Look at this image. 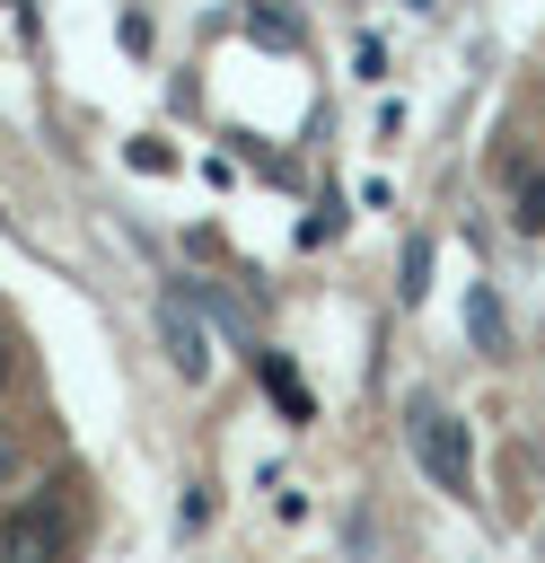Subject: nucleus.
<instances>
[{
    "mask_svg": "<svg viewBox=\"0 0 545 563\" xmlns=\"http://www.w3.org/2000/svg\"><path fill=\"white\" fill-rule=\"evenodd\" d=\"M404 440H413V457H422V475L440 484V493H475V440H466V422L440 405V396H413L404 405Z\"/></svg>",
    "mask_w": 545,
    "mask_h": 563,
    "instance_id": "nucleus-1",
    "label": "nucleus"
},
{
    "mask_svg": "<svg viewBox=\"0 0 545 563\" xmlns=\"http://www.w3.org/2000/svg\"><path fill=\"white\" fill-rule=\"evenodd\" d=\"M70 545V501L62 493H26L0 510V563H62Z\"/></svg>",
    "mask_w": 545,
    "mask_h": 563,
    "instance_id": "nucleus-2",
    "label": "nucleus"
},
{
    "mask_svg": "<svg viewBox=\"0 0 545 563\" xmlns=\"http://www.w3.org/2000/svg\"><path fill=\"white\" fill-rule=\"evenodd\" d=\"M158 334H167V361H176L185 378H211V325H202V317H193L176 290L158 299Z\"/></svg>",
    "mask_w": 545,
    "mask_h": 563,
    "instance_id": "nucleus-3",
    "label": "nucleus"
},
{
    "mask_svg": "<svg viewBox=\"0 0 545 563\" xmlns=\"http://www.w3.org/2000/svg\"><path fill=\"white\" fill-rule=\"evenodd\" d=\"M510 229L545 238V167L536 158H510Z\"/></svg>",
    "mask_w": 545,
    "mask_h": 563,
    "instance_id": "nucleus-4",
    "label": "nucleus"
},
{
    "mask_svg": "<svg viewBox=\"0 0 545 563\" xmlns=\"http://www.w3.org/2000/svg\"><path fill=\"white\" fill-rule=\"evenodd\" d=\"M466 334H475V352H492V361L510 352V325H501V299H492L483 282L466 290Z\"/></svg>",
    "mask_w": 545,
    "mask_h": 563,
    "instance_id": "nucleus-5",
    "label": "nucleus"
},
{
    "mask_svg": "<svg viewBox=\"0 0 545 563\" xmlns=\"http://www.w3.org/2000/svg\"><path fill=\"white\" fill-rule=\"evenodd\" d=\"M255 369H264V387H272V405H281L290 422H308V413H316V405H308V387H299V369H290L281 352H255Z\"/></svg>",
    "mask_w": 545,
    "mask_h": 563,
    "instance_id": "nucleus-6",
    "label": "nucleus"
},
{
    "mask_svg": "<svg viewBox=\"0 0 545 563\" xmlns=\"http://www.w3.org/2000/svg\"><path fill=\"white\" fill-rule=\"evenodd\" d=\"M246 35H255V44H281V53H290V44H299V18H281V9H246Z\"/></svg>",
    "mask_w": 545,
    "mask_h": 563,
    "instance_id": "nucleus-7",
    "label": "nucleus"
},
{
    "mask_svg": "<svg viewBox=\"0 0 545 563\" xmlns=\"http://www.w3.org/2000/svg\"><path fill=\"white\" fill-rule=\"evenodd\" d=\"M18 475H26V440H18V431H9V422H0V493H9V484H18Z\"/></svg>",
    "mask_w": 545,
    "mask_h": 563,
    "instance_id": "nucleus-8",
    "label": "nucleus"
},
{
    "mask_svg": "<svg viewBox=\"0 0 545 563\" xmlns=\"http://www.w3.org/2000/svg\"><path fill=\"white\" fill-rule=\"evenodd\" d=\"M422 273H431V238L404 246V299H422Z\"/></svg>",
    "mask_w": 545,
    "mask_h": 563,
    "instance_id": "nucleus-9",
    "label": "nucleus"
},
{
    "mask_svg": "<svg viewBox=\"0 0 545 563\" xmlns=\"http://www.w3.org/2000/svg\"><path fill=\"white\" fill-rule=\"evenodd\" d=\"M9 369H18V361H9V343H0V387H9Z\"/></svg>",
    "mask_w": 545,
    "mask_h": 563,
    "instance_id": "nucleus-10",
    "label": "nucleus"
}]
</instances>
